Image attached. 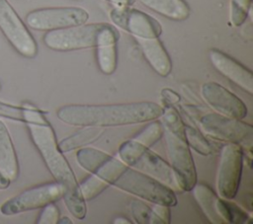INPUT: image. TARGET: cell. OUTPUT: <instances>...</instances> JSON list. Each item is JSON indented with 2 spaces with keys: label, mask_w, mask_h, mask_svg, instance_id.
<instances>
[{
  "label": "cell",
  "mask_w": 253,
  "mask_h": 224,
  "mask_svg": "<svg viewBox=\"0 0 253 224\" xmlns=\"http://www.w3.org/2000/svg\"><path fill=\"white\" fill-rule=\"evenodd\" d=\"M162 108L153 102L115 105H67L58 109L57 118L74 126H120L158 118Z\"/></svg>",
  "instance_id": "cell-1"
},
{
  "label": "cell",
  "mask_w": 253,
  "mask_h": 224,
  "mask_svg": "<svg viewBox=\"0 0 253 224\" xmlns=\"http://www.w3.org/2000/svg\"><path fill=\"white\" fill-rule=\"evenodd\" d=\"M33 143L39 150L51 176L63 187V200L68 211L77 219L86 216V204L76 177L63 153L58 148L54 131L47 124H27Z\"/></svg>",
  "instance_id": "cell-2"
},
{
  "label": "cell",
  "mask_w": 253,
  "mask_h": 224,
  "mask_svg": "<svg viewBox=\"0 0 253 224\" xmlns=\"http://www.w3.org/2000/svg\"><path fill=\"white\" fill-rule=\"evenodd\" d=\"M119 156L126 166L158 180L174 191L181 190L169 163L148 147L129 139L121 144Z\"/></svg>",
  "instance_id": "cell-3"
},
{
  "label": "cell",
  "mask_w": 253,
  "mask_h": 224,
  "mask_svg": "<svg viewBox=\"0 0 253 224\" xmlns=\"http://www.w3.org/2000/svg\"><path fill=\"white\" fill-rule=\"evenodd\" d=\"M112 186L154 204L169 207L177 204L175 191L171 187L128 166Z\"/></svg>",
  "instance_id": "cell-4"
},
{
  "label": "cell",
  "mask_w": 253,
  "mask_h": 224,
  "mask_svg": "<svg viewBox=\"0 0 253 224\" xmlns=\"http://www.w3.org/2000/svg\"><path fill=\"white\" fill-rule=\"evenodd\" d=\"M105 23L81 24L52 30L43 36L44 44L56 51H70L95 47L97 37Z\"/></svg>",
  "instance_id": "cell-5"
},
{
  "label": "cell",
  "mask_w": 253,
  "mask_h": 224,
  "mask_svg": "<svg viewBox=\"0 0 253 224\" xmlns=\"http://www.w3.org/2000/svg\"><path fill=\"white\" fill-rule=\"evenodd\" d=\"M169 165L181 190H192L197 184V172L190 147L185 139L166 130L163 132Z\"/></svg>",
  "instance_id": "cell-6"
},
{
  "label": "cell",
  "mask_w": 253,
  "mask_h": 224,
  "mask_svg": "<svg viewBox=\"0 0 253 224\" xmlns=\"http://www.w3.org/2000/svg\"><path fill=\"white\" fill-rule=\"evenodd\" d=\"M243 162V151L237 143H228L222 148L216 177V189L220 197L230 200L237 194Z\"/></svg>",
  "instance_id": "cell-7"
},
{
  "label": "cell",
  "mask_w": 253,
  "mask_h": 224,
  "mask_svg": "<svg viewBox=\"0 0 253 224\" xmlns=\"http://www.w3.org/2000/svg\"><path fill=\"white\" fill-rule=\"evenodd\" d=\"M63 192V187L56 182L40 185L6 200L1 205L0 211L4 215H15L42 208L44 205L60 199Z\"/></svg>",
  "instance_id": "cell-8"
},
{
  "label": "cell",
  "mask_w": 253,
  "mask_h": 224,
  "mask_svg": "<svg viewBox=\"0 0 253 224\" xmlns=\"http://www.w3.org/2000/svg\"><path fill=\"white\" fill-rule=\"evenodd\" d=\"M89 13L78 7L43 8L30 12L26 17L28 26L37 31H52L81 25L87 22Z\"/></svg>",
  "instance_id": "cell-9"
},
{
  "label": "cell",
  "mask_w": 253,
  "mask_h": 224,
  "mask_svg": "<svg viewBox=\"0 0 253 224\" xmlns=\"http://www.w3.org/2000/svg\"><path fill=\"white\" fill-rule=\"evenodd\" d=\"M0 30L21 55L28 58L37 55L36 40L7 0H0Z\"/></svg>",
  "instance_id": "cell-10"
},
{
  "label": "cell",
  "mask_w": 253,
  "mask_h": 224,
  "mask_svg": "<svg viewBox=\"0 0 253 224\" xmlns=\"http://www.w3.org/2000/svg\"><path fill=\"white\" fill-rule=\"evenodd\" d=\"M111 21L134 38L159 37L162 28L150 15L130 7H114L110 12Z\"/></svg>",
  "instance_id": "cell-11"
},
{
  "label": "cell",
  "mask_w": 253,
  "mask_h": 224,
  "mask_svg": "<svg viewBox=\"0 0 253 224\" xmlns=\"http://www.w3.org/2000/svg\"><path fill=\"white\" fill-rule=\"evenodd\" d=\"M200 126L203 132L211 138L226 141L228 143H239L247 139L252 133V125L217 112L204 114L200 118Z\"/></svg>",
  "instance_id": "cell-12"
},
{
  "label": "cell",
  "mask_w": 253,
  "mask_h": 224,
  "mask_svg": "<svg viewBox=\"0 0 253 224\" xmlns=\"http://www.w3.org/2000/svg\"><path fill=\"white\" fill-rule=\"evenodd\" d=\"M76 161L84 170L101 178L111 186L127 167L121 159L91 147L78 149Z\"/></svg>",
  "instance_id": "cell-13"
},
{
  "label": "cell",
  "mask_w": 253,
  "mask_h": 224,
  "mask_svg": "<svg viewBox=\"0 0 253 224\" xmlns=\"http://www.w3.org/2000/svg\"><path fill=\"white\" fill-rule=\"evenodd\" d=\"M201 96L217 113L237 119H243L247 115V107L242 100L218 83L203 84Z\"/></svg>",
  "instance_id": "cell-14"
},
{
  "label": "cell",
  "mask_w": 253,
  "mask_h": 224,
  "mask_svg": "<svg viewBox=\"0 0 253 224\" xmlns=\"http://www.w3.org/2000/svg\"><path fill=\"white\" fill-rule=\"evenodd\" d=\"M209 57L213 67L224 77L232 81L248 94H253V74L244 65L224 52L212 48Z\"/></svg>",
  "instance_id": "cell-15"
},
{
  "label": "cell",
  "mask_w": 253,
  "mask_h": 224,
  "mask_svg": "<svg viewBox=\"0 0 253 224\" xmlns=\"http://www.w3.org/2000/svg\"><path fill=\"white\" fill-rule=\"evenodd\" d=\"M118 39L119 34L117 30L109 24H105L98 34L95 45L97 63L104 74H112L117 68Z\"/></svg>",
  "instance_id": "cell-16"
},
{
  "label": "cell",
  "mask_w": 253,
  "mask_h": 224,
  "mask_svg": "<svg viewBox=\"0 0 253 224\" xmlns=\"http://www.w3.org/2000/svg\"><path fill=\"white\" fill-rule=\"evenodd\" d=\"M142 54L152 69L162 77H167L172 70L171 58L158 37L135 38Z\"/></svg>",
  "instance_id": "cell-17"
},
{
  "label": "cell",
  "mask_w": 253,
  "mask_h": 224,
  "mask_svg": "<svg viewBox=\"0 0 253 224\" xmlns=\"http://www.w3.org/2000/svg\"><path fill=\"white\" fill-rule=\"evenodd\" d=\"M0 174L7 180L15 181L19 174L17 154L7 126L0 120Z\"/></svg>",
  "instance_id": "cell-18"
},
{
  "label": "cell",
  "mask_w": 253,
  "mask_h": 224,
  "mask_svg": "<svg viewBox=\"0 0 253 224\" xmlns=\"http://www.w3.org/2000/svg\"><path fill=\"white\" fill-rule=\"evenodd\" d=\"M150 10L173 21H184L190 16V6L185 0H139Z\"/></svg>",
  "instance_id": "cell-19"
},
{
  "label": "cell",
  "mask_w": 253,
  "mask_h": 224,
  "mask_svg": "<svg viewBox=\"0 0 253 224\" xmlns=\"http://www.w3.org/2000/svg\"><path fill=\"white\" fill-rule=\"evenodd\" d=\"M82 127L83 128L81 130L62 139L60 142H57L58 148L62 153L83 148L88 144H91L97 141L105 132V128L100 126H82Z\"/></svg>",
  "instance_id": "cell-20"
},
{
  "label": "cell",
  "mask_w": 253,
  "mask_h": 224,
  "mask_svg": "<svg viewBox=\"0 0 253 224\" xmlns=\"http://www.w3.org/2000/svg\"><path fill=\"white\" fill-rule=\"evenodd\" d=\"M0 116L23 121L26 124H47L49 123L44 114L35 108L17 107L0 102Z\"/></svg>",
  "instance_id": "cell-21"
},
{
  "label": "cell",
  "mask_w": 253,
  "mask_h": 224,
  "mask_svg": "<svg viewBox=\"0 0 253 224\" xmlns=\"http://www.w3.org/2000/svg\"><path fill=\"white\" fill-rule=\"evenodd\" d=\"M192 190L196 200L198 201L199 205L203 209L204 213L211 220V222L217 223V224L223 223L221 218L218 216V214L215 211L214 204L217 196L213 192V190L205 184H196L192 188Z\"/></svg>",
  "instance_id": "cell-22"
},
{
  "label": "cell",
  "mask_w": 253,
  "mask_h": 224,
  "mask_svg": "<svg viewBox=\"0 0 253 224\" xmlns=\"http://www.w3.org/2000/svg\"><path fill=\"white\" fill-rule=\"evenodd\" d=\"M214 207L223 223L244 224L248 222V219H250L249 215L242 208L234 202L229 201V199L217 196Z\"/></svg>",
  "instance_id": "cell-23"
},
{
  "label": "cell",
  "mask_w": 253,
  "mask_h": 224,
  "mask_svg": "<svg viewBox=\"0 0 253 224\" xmlns=\"http://www.w3.org/2000/svg\"><path fill=\"white\" fill-rule=\"evenodd\" d=\"M160 117L161 124L164 130L185 139V124L182 120L180 113L175 108H173L170 105L164 107L162 109Z\"/></svg>",
  "instance_id": "cell-24"
},
{
  "label": "cell",
  "mask_w": 253,
  "mask_h": 224,
  "mask_svg": "<svg viewBox=\"0 0 253 224\" xmlns=\"http://www.w3.org/2000/svg\"><path fill=\"white\" fill-rule=\"evenodd\" d=\"M184 133L185 140L190 148L203 156H208L211 154L212 147L202 132L190 125L185 124Z\"/></svg>",
  "instance_id": "cell-25"
},
{
  "label": "cell",
  "mask_w": 253,
  "mask_h": 224,
  "mask_svg": "<svg viewBox=\"0 0 253 224\" xmlns=\"http://www.w3.org/2000/svg\"><path fill=\"white\" fill-rule=\"evenodd\" d=\"M110 185L101 178L91 174L82 183L79 184V190L83 199L91 200L101 194Z\"/></svg>",
  "instance_id": "cell-26"
},
{
  "label": "cell",
  "mask_w": 253,
  "mask_h": 224,
  "mask_svg": "<svg viewBox=\"0 0 253 224\" xmlns=\"http://www.w3.org/2000/svg\"><path fill=\"white\" fill-rule=\"evenodd\" d=\"M163 132L164 128L161 122L153 121L144 127L136 136L131 138V140L142 146L150 148L162 137Z\"/></svg>",
  "instance_id": "cell-27"
},
{
  "label": "cell",
  "mask_w": 253,
  "mask_h": 224,
  "mask_svg": "<svg viewBox=\"0 0 253 224\" xmlns=\"http://www.w3.org/2000/svg\"><path fill=\"white\" fill-rule=\"evenodd\" d=\"M252 0H230V23L234 27L241 26L251 15Z\"/></svg>",
  "instance_id": "cell-28"
},
{
  "label": "cell",
  "mask_w": 253,
  "mask_h": 224,
  "mask_svg": "<svg viewBox=\"0 0 253 224\" xmlns=\"http://www.w3.org/2000/svg\"><path fill=\"white\" fill-rule=\"evenodd\" d=\"M130 213L134 221L138 224H149L151 207L139 200H132L129 204Z\"/></svg>",
  "instance_id": "cell-29"
},
{
  "label": "cell",
  "mask_w": 253,
  "mask_h": 224,
  "mask_svg": "<svg viewBox=\"0 0 253 224\" xmlns=\"http://www.w3.org/2000/svg\"><path fill=\"white\" fill-rule=\"evenodd\" d=\"M171 213L169 206L164 204H154L151 207V216L149 224H169Z\"/></svg>",
  "instance_id": "cell-30"
},
{
  "label": "cell",
  "mask_w": 253,
  "mask_h": 224,
  "mask_svg": "<svg viewBox=\"0 0 253 224\" xmlns=\"http://www.w3.org/2000/svg\"><path fill=\"white\" fill-rule=\"evenodd\" d=\"M59 219V210L54 202H50L42 207L37 220L38 224H56Z\"/></svg>",
  "instance_id": "cell-31"
},
{
  "label": "cell",
  "mask_w": 253,
  "mask_h": 224,
  "mask_svg": "<svg viewBox=\"0 0 253 224\" xmlns=\"http://www.w3.org/2000/svg\"><path fill=\"white\" fill-rule=\"evenodd\" d=\"M161 96L168 103V105L176 104L180 101V96L171 89H163L161 91Z\"/></svg>",
  "instance_id": "cell-32"
},
{
  "label": "cell",
  "mask_w": 253,
  "mask_h": 224,
  "mask_svg": "<svg viewBox=\"0 0 253 224\" xmlns=\"http://www.w3.org/2000/svg\"><path fill=\"white\" fill-rule=\"evenodd\" d=\"M110 2L114 7H129L131 6L135 0H106Z\"/></svg>",
  "instance_id": "cell-33"
},
{
  "label": "cell",
  "mask_w": 253,
  "mask_h": 224,
  "mask_svg": "<svg viewBox=\"0 0 253 224\" xmlns=\"http://www.w3.org/2000/svg\"><path fill=\"white\" fill-rule=\"evenodd\" d=\"M10 186V181L0 174V189H5Z\"/></svg>",
  "instance_id": "cell-34"
},
{
  "label": "cell",
  "mask_w": 253,
  "mask_h": 224,
  "mask_svg": "<svg viewBox=\"0 0 253 224\" xmlns=\"http://www.w3.org/2000/svg\"><path fill=\"white\" fill-rule=\"evenodd\" d=\"M131 222L125 217H118L114 220V224H130Z\"/></svg>",
  "instance_id": "cell-35"
},
{
  "label": "cell",
  "mask_w": 253,
  "mask_h": 224,
  "mask_svg": "<svg viewBox=\"0 0 253 224\" xmlns=\"http://www.w3.org/2000/svg\"><path fill=\"white\" fill-rule=\"evenodd\" d=\"M57 223H60V224H64V223H72V221L68 218V217H62V218H59L58 219V222Z\"/></svg>",
  "instance_id": "cell-36"
}]
</instances>
